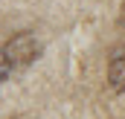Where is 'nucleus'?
Masks as SVG:
<instances>
[{
  "mask_svg": "<svg viewBox=\"0 0 125 119\" xmlns=\"http://www.w3.org/2000/svg\"><path fill=\"white\" fill-rule=\"evenodd\" d=\"M38 55H41V47H38L35 35H29V32L12 35L3 47V58H9V64H15V67H29Z\"/></svg>",
  "mask_w": 125,
  "mask_h": 119,
  "instance_id": "nucleus-1",
  "label": "nucleus"
},
{
  "mask_svg": "<svg viewBox=\"0 0 125 119\" xmlns=\"http://www.w3.org/2000/svg\"><path fill=\"white\" fill-rule=\"evenodd\" d=\"M122 15H125V3H122Z\"/></svg>",
  "mask_w": 125,
  "mask_h": 119,
  "instance_id": "nucleus-3",
  "label": "nucleus"
},
{
  "mask_svg": "<svg viewBox=\"0 0 125 119\" xmlns=\"http://www.w3.org/2000/svg\"><path fill=\"white\" fill-rule=\"evenodd\" d=\"M108 84L114 93H125V55L116 52L108 61Z\"/></svg>",
  "mask_w": 125,
  "mask_h": 119,
  "instance_id": "nucleus-2",
  "label": "nucleus"
}]
</instances>
